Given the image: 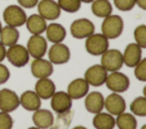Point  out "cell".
<instances>
[{"instance_id":"obj_1","label":"cell","mask_w":146,"mask_h":129,"mask_svg":"<svg viewBox=\"0 0 146 129\" xmlns=\"http://www.w3.org/2000/svg\"><path fill=\"white\" fill-rule=\"evenodd\" d=\"M124 23L121 16L119 15H108L104 18L102 23V33L108 39H116L123 32Z\"/></svg>"},{"instance_id":"obj_2","label":"cell","mask_w":146,"mask_h":129,"mask_svg":"<svg viewBox=\"0 0 146 129\" xmlns=\"http://www.w3.org/2000/svg\"><path fill=\"white\" fill-rule=\"evenodd\" d=\"M108 39L103 33H92L86 38L84 47L88 54L92 56H100L108 49Z\"/></svg>"},{"instance_id":"obj_3","label":"cell","mask_w":146,"mask_h":129,"mask_svg":"<svg viewBox=\"0 0 146 129\" xmlns=\"http://www.w3.org/2000/svg\"><path fill=\"white\" fill-rule=\"evenodd\" d=\"M6 58L15 67H23L30 61V54L25 46L15 43L6 50Z\"/></svg>"},{"instance_id":"obj_4","label":"cell","mask_w":146,"mask_h":129,"mask_svg":"<svg viewBox=\"0 0 146 129\" xmlns=\"http://www.w3.org/2000/svg\"><path fill=\"white\" fill-rule=\"evenodd\" d=\"M105 84L111 91L121 94V92H124L129 89L130 79L124 73H122L120 71H114V72L107 73Z\"/></svg>"},{"instance_id":"obj_5","label":"cell","mask_w":146,"mask_h":129,"mask_svg":"<svg viewBox=\"0 0 146 129\" xmlns=\"http://www.w3.org/2000/svg\"><path fill=\"white\" fill-rule=\"evenodd\" d=\"M2 17H3L5 23L13 27H19V26L24 25L26 22V18H27L24 9L18 5L7 6L3 10Z\"/></svg>"},{"instance_id":"obj_6","label":"cell","mask_w":146,"mask_h":129,"mask_svg":"<svg viewBox=\"0 0 146 129\" xmlns=\"http://www.w3.org/2000/svg\"><path fill=\"white\" fill-rule=\"evenodd\" d=\"M100 65L107 72L120 71L123 66V58L122 53L117 49H107L100 55Z\"/></svg>"},{"instance_id":"obj_7","label":"cell","mask_w":146,"mask_h":129,"mask_svg":"<svg viewBox=\"0 0 146 129\" xmlns=\"http://www.w3.org/2000/svg\"><path fill=\"white\" fill-rule=\"evenodd\" d=\"M70 31L75 39H86L87 37L95 33V25L88 18H78L72 22Z\"/></svg>"},{"instance_id":"obj_8","label":"cell","mask_w":146,"mask_h":129,"mask_svg":"<svg viewBox=\"0 0 146 129\" xmlns=\"http://www.w3.org/2000/svg\"><path fill=\"white\" fill-rule=\"evenodd\" d=\"M26 49L33 58H41L46 55L48 50L47 39L41 34H32L27 40Z\"/></svg>"},{"instance_id":"obj_9","label":"cell","mask_w":146,"mask_h":129,"mask_svg":"<svg viewBox=\"0 0 146 129\" xmlns=\"http://www.w3.org/2000/svg\"><path fill=\"white\" fill-rule=\"evenodd\" d=\"M48 57L51 64H55V65L66 64L71 58V51L66 45L58 42V43H54L49 48Z\"/></svg>"},{"instance_id":"obj_10","label":"cell","mask_w":146,"mask_h":129,"mask_svg":"<svg viewBox=\"0 0 146 129\" xmlns=\"http://www.w3.org/2000/svg\"><path fill=\"white\" fill-rule=\"evenodd\" d=\"M107 71L100 65V64H95L88 67L84 72V80L88 82L89 86L92 87H100L105 83L106 76H107Z\"/></svg>"},{"instance_id":"obj_11","label":"cell","mask_w":146,"mask_h":129,"mask_svg":"<svg viewBox=\"0 0 146 129\" xmlns=\"http://www.w3.org/2000/svg\"><path fill=\"white\" fill-rule=\"evenodd\" d=\"M72 98L65 91H55L50 97V106L54 112L58 114H64L68 112L72 107Z\"/></svg>"},{"instance_id":"obj_12","label":"cell","mask_w":146,"mask_h":129,"mask_svg":"<svg viewBox=\"0 0 146 129\" xmlns=\"http://www.w3.org/2000/svg\"><path fill=\"white\" fill-rule=\"evenodd\" d=\"M38 14L46 21H54L60 16V8L55 0H39Z\"/></svg>"},{"instance_id":"obj_13","label":"cell","mask_w":146,"mask_h":129,"mask_svg":"<svg viewBox=\"0 0 146 129\" xmlns=\"http://www.w3.org/2000/svg\"><path fill=\"white\" fill-rule=\"evenodd\" d=\"M18 106H19V97L14 90L9 88L0 89V111L10 113L15 111Z\"/></svg>"},{"instance_id":"obj_14","label":"cell","mask_w":146,"mask_h":129,"mask_svg":"<svg viewBox=\"0 0 146 129\" xmlns=\"http://www.w3.org/2000/svg\"><path fill=\"white\" fill-rule=\"evenodd\" d=\"M125 107L127 104L124 98L117 92H112L106 98H104V108H106V111L114 116L124 112Z\"/></svg>"},{"instance_id":"obj_15","label":"cell","mask_w":146,"mask_h":129,"mask_svg":"<svg viewBox=\"0 0 146 129\" xmlns=\"http://www.w3.org/2000/svg\"><path fill=\"white\" fill-rule=\"evenodd\" d=\"M52 72H54L52 64L49 61L44 59L43 57L34 58L33 62L31 63V73L36 79L49 78L52 74Z\"/></svg>"},{"instance_id":"obj_16","label":"cell","mask_w":146,"mask_h":129,"mask_svg":"<svg viewBox=\"0 0 146 129\" xmlns=\"http://www.w3.org/2000/svg\"><path fill=\"white\" fill-rule=\"evenodd\" d=\"M143 55V48H140L136 42L129 43L124 51L122 53L123 64H125L128 67H135L141 59Z\"/></svg>"},{"instance_id":"obj_17","label":"cell","mask_w":146,"mask_h":129,"mask_svg":"<svg viewBox=\"0 0 146 129\" xmlns=\"http://www.w3.org/2000/svg\"><path fill=\"white\" fill-rule=\"evenodd\" d=\"M89 87L84 78H76L68 83L66 92L72 99H80L89 92Z\"/></svg>"},{"instance_id":"obj_18","label":"cell","mask_w":146,"mask_h":129,"mask_svg":"<svg viewBox=\"0 0 146 129\" xmlns=\"http://www.w3.org/2000/svg\"><path fill=\"white\" fill-rule=\"evenodd\" d=\"M84 107L89 113L96 114L104 108V96L99 91H91L84 96Z\"/></svg>"},{"instance_id":"obj_19","label":"cell","mask_w":146,"mask_h":129,"mask_svg":"<svg viewBox=\"0 0 146 129\" xmlns=\"http://www.w3.org/2000/svg\"><path fill=\"white\" fill-rule=\"evenodd\" d=\"M32 121L35 127L40 129H49L54 124V114L46 108H38L33 111Z\"/></svg>"},{"instance_id":"obj_20","label":"cell","mask_w":146,"mask_h":129,"mask_svg":"<svg viewBox=\"0 0 146 129\" xmlns=\"http://www.w3.org/2000/svg\"><path fill=\"white\" fill-rule=\"evenodd\" d=\"M34 91L41 99H49L56 91L55 82L50 80L49 78L38 79L35 87H34Z\"/></svg>"},{"instance_id":"obj_21","label":"cell","mask_w":146,"mask_h":129,"mask_svg":"<svg viewBox=\"0 0 146 129\" xmlns=\"http://www.w3.org/2000/svg\"><path fill=\"white\" fill-rule=\"evenodd\" d=\"M19 105L26 111H35L41 107V98L33 90H26L19 96Z\"/></svg>"},{"instance_id":"obj_22","label":"cell","mask_w":146,"mask_h":129,"mask_svg":"<svg viewBox=\"0 0 146 129\" xmlns=\"http://www.w3.org/2000/svg\"><path fill=\"white\" fill-rule=\"evenodd\" d=\"M46 37L47 40L52 42V43H58L63 42L64 39L66 38V30L62 24L58 23H50L47 24L46 27Z\"/></svg>"},{"instance_id":"obj_23","label":"cell","mask_w":146,"mask_h":129,"mask_svg":"<svg viewBox=\"0 0 146 129\" xmlns=\"http://www.w3.org/2000/svg\"><path fill=\"white\" fill-rule=\"evenodd\" d=\"M25 25L31 34H42L46 31L47 22L39 14H32L26 18Z\"/></svg>"},{"instance_id":"obj_24","label":"cell","mask_w":146,"mask_h":129,"mask_svg":"<svg viewBox=\"0 0 146 129\" xmlns=\"http://www.w3.org/2000/svg\"><path fill=\"white\" fill-rule=\"evenodd\" d=\"M92 126L96 129H114L115 127V118L108 112H99L96 113L92 119Z\"/></svg>"},{"instance_id":"obj_25","label":"cell","mask_w":146,"mask_h":129,"mask_svg":"<svg viewBox=\"0 0 146 129\" xmlns=\"http://www.w3.org/2000/svg\"><path fill=\"white\" fill-rule=\"evenodd\" d=\"M19 39V32L17 27H13L9 25L2 26L0 31V41L5 47H10L18 42Z\"/></svg>"},{"instance_id":"obj_26","label":"cell","mask_w":146,"mask_h":129,"mask_svg":"<svg viewBox=\"0 0 146 129\" xmlns=\"http://www.w3.org/2000/svg\"><path fill=\"white\" fill-rule=\"evenodd\" d=\"M113 7L110 0H94L91 2V13L97 17L105 18L111 15Z\"/></svg>"},{"instance_id":"obj_27","label":"cell","mask_w":146,"mask_h":129,"mask_svg":"<svg viewBox=\"0 0 146 129\" xmlns=\"http://www.w3.org/2000/svg\"><path fill=\"white\" fill-rule=\"evenodd\" d=\"M115 126L119 129H137V119L132 113L122 112L116 115Z\"/></svg>"},{"instance_id":"obj_28","label":"cell","mask_w":146,"mask_h":129,"mask_svg":"<svg viewBox=\"0 0 146 129\" xmlns=\"http://www.w3.org/2000/svg\"><path fill=\"white\" fill-rule=\"evenodd\" d=\"M130 111L133 115L137 116H146V97L139 96L136 97L130 104Z\"/></svg>"},{"instance_id":"obj_29","label":"cell","mask_w":146,"mask_h":129,"mask_svg":"<svg viewBox=\"0 0 146 129\" xmlns=\"http://www.w3.org/2000/svg\"><path fill=\"white\" fill-rule=\"evenodd\" d=\"M60 10L66 13H76L81 7L80 0H58L57 1Z\"/></svg>"},{"instance_id":"obj_30","label":"cell","mask_w":146,"mask_h":129,"mask_svg":"<svg viewBox=\"0 0 146 129\" xmlns=\"http://www.w3.org/2000/svg\"><path fill=\"white\" fill-rule=\"evenodd\" d=\"M133 38L136 43L140 48H146V25L140 24L133 31Z\"/></svg>"},{"instance_id":"obj_31","label":"cell","mask_w":146,"mask_h":129,"mask_svg":"<svg viewBox=\"0 0 146 129\" xmlns=\"http://www.w3.org/2000/svg\"><path fill=\"white\" fill-rule=\"evenodd\" d=\"M133 68H135L133 71L135 76L141 82L146 81V58H141L140 62Z\"/></svg>"},{"instance_id":"obj_32","label":"cell","mask_w":146,"mask_h":129,"mask_svg":"<svg viewBox=\"0 0 146 129\" xmlns=\"http://www.w3.org/2000/svg\"><path fill=\"white\" fill-rule=\"evenodd\" d=\"M14 126V120L9 113L0 111V129H11Z\"/></svg>"},{"instance_id":"obj_33","label":"cell","mask_w":146,"mask_h":129,"mask_svg":"<svg viewBox=\"0 0 146 129\" xmlns=\"http://www.w3.org/2000/svg\"><path fill=\"white\" fill-rule=\"evenodd\" d=\"M114 6L121 11H129L136 6V0H113Z\"/></svg>"},{"instance_id":"obj_34","label":"cell","mask_w":146,"mask_h":129,"mask_svg":"<svg viewBox=\"0 0 146 129\" xmlns=\"http://www.w3.org/2000/svg\"><path fill=\"white\" fill-rule=\"evenodd\" d=\"M10 78V72L8 70V67L5 64L0 63V84L7 82Z\"/></svg>"},{"instance_id":"obj_35","label":"cell","mask_w":146,"mask_h":129,"mask_svg":"<svg viewBox=\"0 0 146 129\" xmlns=\"http://www.w3.org/2000/svg\"><path fill=\"white\" fill-rule=\"evenodd\" d=\"M17 2H18V6H21L22 8L31 9L38 5L39 0H17Z\"/></svg>"},{"instance_id":"obj_36","label":"cell","mask_w":146,"mask_h":129,"mask_svg":"<svg viewBox=\"0 0 146 129\" xmlns=\"http://www.w3.org/2000/svg\"><path fill=\"white\" fill-rule=\"evenodd\" d=\"M6 47L2 45V42L0 41V63L6 58Z\"/></svg>"},{"instance_id":"obj_37","label":"cell","mask_w":146,"mask_h":129,"mask_svg":"<svg viewBox=\"0 0 146 129\" xmlns=\"http://www.w3.org/2000/svg\"><path fill=\"white\" fill-rule=\"evenodd\" d=\"M136 5L143 10L146 9V0H136Z\"/></svg>"},{"instance_id":"obj_38","label":"cell","mask_w":146,"mask_h":129,"mask_svg":"<svg viewBox=\"0 0 146 129\" xmlns=\"http://www.w3.org/2000/svg\"><path fill=\"white\" fill-rule=\"evenodd\" d=\"M72 129H88V128H86V127H83V126H75V127H73Z\"/></svg>"},{"instance_id":"obj_39","label":"cell","mask_w":146,"mask_h":129,"mask_svg":"<svg viewBox=\"0 0 146 129\" xmlns=\"http://www.w3.org/2000/svg\"><path fill=\"white\" fill-rule=\"evenodd\" d=\"M81 2H84V3H91L94 0H80Z\"/></svg>"},{"instance_id":"obj_40","label":"cell","mask_w":146,"mask_h":129,"mask_svg":"<svg viewBox=\"0 0 146 129\" xmlns=\"http://www.w3.org/2000/svg\"><path fill=\"white\" fill-rule=\"evenodd\" d=\"M27 129H40V128H38V127L34 126V127H30V128H27Z\"/></svg>"},{"instance_id":"obj_41","label":"cell","mask_w":146,"mask_h":129,"mask_svg":"<svg viewBox=\"0 0 146 129\" xmlns=\"http://www.w3.org/2000/svg\"><path fill=\"white\" fill-rule=\"evenodd\" d=\"M140 129H146V124H144V126H141V128Z\"/></svg>"},{"instance_id":"obj_42","label":"cell","mask_w":146,"mask_h":129,"mask_svg":"<svg viewBox=\"0 0 146 129\" xmlns=\"http://www.w3.org/2000/svg\"><path fill=\"white\" fill-rule=\"evenodd\" d=\"M1 27H2V24H1V22H0V31H1Z\"/></svg>"}]
</instances>
